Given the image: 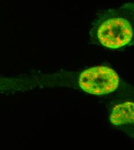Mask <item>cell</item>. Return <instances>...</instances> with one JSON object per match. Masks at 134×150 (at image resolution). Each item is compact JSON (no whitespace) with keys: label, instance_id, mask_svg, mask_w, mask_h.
I'll list each match as a JSON object with an SVG mask.
<instances>
[{"label":"cell","instance_id":"3957f363","mask_svg":"<svg viewBox=\"0 0 134 150\" xmlns=\"http://www.w3.org/2000/svg\"><path fill=\"white\" fill-rule=\"evenodd\" d=\"M134 103L125 102L116 105L110 116L112 124L120 126L134 122Z\"/></svg>","mask_w":134,"mask_h":150},{"label":"cell","instance_id":"7a4b0ae2","mask_svg":"<svg viewBox=\"0 0 134 150\" xmlns=\"http://www.w3.org/2000/svg\"><path fill=\"white\" fill-rule=\"evenodd\" d=\"M120 79L112 69L98 66L83 71L79 76V85L85 92L94 95L108 94L118 88Z\"/></svg>","mask_w":134,"mask_h":150},{"label":"cell","instance_id":"6da1fadb","mask_svg":"<svg viewBox=\"0 0 134 150\" xmlns=\"http://www.w3.org/2000/svg\"><path fill=\"white\" fill-rule=\"evenodd\" d=\"M134 4H125L118 9L105 11L100 15L96 28V37L104 47L116 49L128 45L133 38L131 20Z\"/></svg>","mask_w":134,"mask_h":150}]
</instances>
